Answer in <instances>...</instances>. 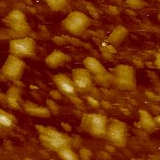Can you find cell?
Wrapping results in <instances>:
<instances>
[{
	"label": "cell",
	"mask_w": 160,
	"mask_h": 160,
	"mask_svg": "<svg viewBox=\"0 0 160 160\" xmlns=\"http://www.w3.org/2000/svg\"><path fill=\"white\" fill-rule=\"evenodd\" d=\"M39 142L44 148L59 152L63 148L73 147V139L66 133L60 132L52 127H37Z\"/></svg>",
	"instance_id": "cell-1"
},
{
	"label": "cell",
	"mask_w": 160,
	"mask_h": 160,
	"mask_svg": "<svg viewBox=\"0 0 160 160\" xmlns=\"http://www.w3.org/2000/svg\"><path fill=\"white\" fill-rule=\"evenodd\" d=\"M110 121L102 113H84L81 120V128L87 134L99 139H106Z\"/></svg>",
	"instance_id": "cell-2"
},
{
	"label": "cell",
	"mask_w": 160,
	"mask_h": 160,
	"mask_svg": "<svg viewBox=\"0 0 160 160\" xmlns=\"http://www.w3.org/2000/svg\"><path fill=\"white\" fill-rule=\"evenodd\" d=\"M111 85L120 90L131 91L136 87V71L129 65L121 64L110 70Z\"/></svg>",
	"instance_id": "cell-3"
},
{
	"label": "cell",
	"mask_w": 160,
	"mask_h": 160,
	"mask_svg": "<svg viewBox=\"0 0 160 160\" xmlns=\"http://www.w3.org/2000/svg\"><path fill=\"white\" fill-rule=\"evenodd\" d=\"M92 25V20L85 13L78 10L71 11L62 21V27L73 36H81Z\"/></svg>",
	"instance_id": "cell-4"
},
{
	"label": "cell",
	"mask_w": 160,
	"mask_h": 160,
	"mask_svg": "<svg viewBox=\"0 0 160 160\" xmlns=\"http://www.w3.org/2000/svg\"><path fill=\"white\" fill-rule=\"evenodd\" d=\"M26 65L22 58L8 55L1 68V79L7 82H19L22 77Z\"/></svg>",
	"instance_id": "cell-5"
},
{
	"label": "cell",
	"mask_w": 160,
	"mask_h": 160,
	"mask_svg": "<svg viewBox=\"0 0 160 160\" xmlns=\"http://www.w3.org/2000/svg\"><path fill=\"white\" fill-rule=\"evenodd\" d=\"M3 22L17 37H25L31 31V27L27 22L26 16L19 9L11 10L4 19Z\"/></svg>",
	"instance_id": "cell-6"
},
{
	"label": "cell",
	"mask_w": 160,
	"mask_h": 160,
	"mask_svg": "<svg viewBox=\"0 0 160 160\" xmlns=\"http://www.w3.org/2000/svg\"><path fill=\"white\" fill-rule=\"evenodd\" d=\"M37 50L36 41L28 37L13 38L9 41V52L20 58H27L35 55Z\"/></svg>",
	"instance_id": "cell-7"
},
{
	"label": "cell",
	"mask_w": 160,
	"mask_h": 160,
	"mask_svg": "<svg viewBox=\"0 0 160 160\" xmlns=\"http://www.w3.org/2000/svg\"><path fill=\"white\" fill-rule=\"evenodd\" d=\"M83 67L87 68L92 74L95 82L102 86L111 85V73L110 71L95 57L88 56L84 58Z\"/></svg>",
	"instance_id": "cell-8"
},
{
	"label": "cell",
	"mask_w": 160,
	"mask_h": 160,
	"mask_svg": "<svg viewBox=\"0 0 160 160\" xmlns=\"http://www.w3.org/2000/svg\"><path fill=\"white\" fill-rule=\"evenodd\" d=\"M128 125L119 120H112L108 127L106 139L114 146L123 148L128 142Z\"/></svg>",
	"instance_id": "cell-9"
},
{
	"label": "cell",
	"mask_w": 160,
	"mask_h": 160,
	"mask_svg": "<svg viewBox=\"0 0 160 160\" xmlns=\"http://www.w3.org/2000/svg\"><path fill=\"white\" fill-rule=\"evenodd\" d=\"M71 77L77 86L79 93L81 94H90L94 90V78L90 71L83 68H74L71 72Z\"/></svg>",
	"instance_id": "cell-10"
},
{
	"label": "cell",
	"mask_w": 160,
	"mask_h": 160,
	"mask_svg": "<svg viewBox=\"0 0 160 160\" xmlns=\"http://www.w3.org/2000/svg\"><path fill=\"white\" fill-rule=\"evenodd\" d=\"M52 82L57 90H59L63 96L69 98L71 101L79 98V91L72 77H69L65 73H58L52 77Z\"/></svg>",
	"instance_id": "cell-11"
},
{
	"label": "cell",
	"mask_w": 160,
	"mask_h": 160,
	"mask_svg": "<svg viewBox=\"0 0 160 160\" xmlns=\"http://www.w3.org/2000/svg\"><path fill=\"white\" fill-rule=\"evenodd\" d=\"M22 109L23 111L30 116L38 117V118H49L52 115L51 111L44 106H40L38 104L25 101L22 103Z\"/></svg>",
	"instance_id": "cell-12"
},
{
	"label": "cell",
	"mask_w": 160,
	"mask_h": 160,
	"mask_svg": "<svg viewBox=\"0 0 160 160\" xmlns=\"http://www.w3.org/2000/svg\"><path fill=\"white\" fill-rule=\"evenodd\" d=\"M69 61H70V57L67 53L59 50L53 51L45 59L46 65L51 68H57L63 67Z\"/></svg>",
	"instance_id": "cell-13"
},
{
	"label": "cell",
	"mask_w": 160,
	"mask_h": 160,
	"mask_svg": "<svg viewBox=\"0 0 160 160\" xmlns=\"http://www.w3.org/2000/svg\"><path fill=\"white\" fill-rule=\"evenodd\" d=\"M128 36V30L125 26L118 25L114 27L112 31L111 32V34L109 35L108 42L112 46L118 47L124 42V40L127 38Z\"/></svg>",
	"instance_id": "cell-14"
},
{
	"label": "cell",
	"mask_w": 160,
	"mask_h": 160,
	"mask_svg": "<svg viewBox=\"0 0 160 160\" xmlns=\"http://www.w3.org/2000/svg\"><path fill=\"white\" fill-rule=\"evenodd\" d=\"M6 103L11 109H19L22 102L21 98V89L17 86H10L5 96Z\"/></svg>",
	"instance_id": "cell-15"
},
{
	"label": "cell",
	"mask_w": 160,
	"mask_h": 160,
	"mask_svg": "<svg viewBox=\"0 0 160 160\" xmlns=\"http://www.w3.org/2000/svg\"><path fill=\"white\" fill-rule=\"evenodd\" d=\"M140 123L141 126L145 131L147 132H154L159 128L158 125L157 124L155 117H152L147 112L140 111Z\"/></svg>",
	"instance_id": "cell-16"
},
{
	"label": "cell",
	"mask_w": 160,
	"mask_h": 160,
	"mask_svg": "<svg viewBox=\"0 0 160 160\" xmlns=\"http://www.w3.org/2000/svg\"><path fill=\"white\" fill-rule=\"evenodd\" d=\"M17 123V118L12 113L5 111L4 109L0 110V126L3 130L8 131L13 129L16 127Z\"/></svg>",
	"instance_id": "cell-17"
},
{
	"label": "cell",
	"mask_w": 160,
	"mask_h": 160,
	"mask_svg": "<svg viewBox=\"0 0 160 160\" xmlns=\"http://www.w3.org/2000/svg\"><path fill=\"white\" fill-rule=\"evenodd\" d=\"M57 156L62 158V159L66 160H79L81 158V157L72 149V147H67V148H63L61 149L59 152L56 153Z\"/></svg>",
	"instance_id": "cell-18"
},
{
	"label": "cell",
	"mask_w": 160,
	"mask_h": 160,
	"mask_svg": "<svg viewBox=\"0 0 160 160\" xmlns=\"http://www.w3.org/2000/svg\"><path fill=\"white\" fill-rule=\"evenodd\" d=\"M49 7L54 11H63L67 8L68 3V0H43Z\"/></svg>",
	"instance_id": "cell-19"
},
{
	"label": "cell",
	"mask_w": 160,
	"mask_h": 160,
	"mask_svg": "<svg viewBox=\"0 0 160 160\" xmlns=\"http://www.w3.org/2000/svg\"><path fill=\"white\" fill-rule=\"evenodd\" d=\"M46 104H47V108L51 111V112H52V114H58V113H59L60 108H59V106L56 104V102L54 101V99L48 98L47 101H46Z\"/></svg>",
	"instance_id": "cell-20"
},
{
	"label": "cell",
	"mask_w": 160,
	"mask_h": 160,
	"mask_svg": "<svg viewBox=\"0 0 160 160\" xmlns=\"http://www.w3.org/2000/svg\"><path fill=\"white\" fill-rule=\"evenodd\" d=\"M80 157L82 159H89L92 158V152L87 149H82L80 152Z\"/></svg>",
	"instance_id": "cell-21"
},
{
	"label": "cell",
	"mask_w": 160,
	"mask_h": 160,
	"mask_svg": "<svg viewBox=\"0 0 160 160\" xmlns=\"http://www.w3.org/2000/svg\"><path fill=\"white\" fill-rule=\"evenodd\" d=\"M50 96L52 98V99H58V98H61V96H62V93L59 91V90H57V91H51L50 92Z\"/></svg>",
	"instance_id": "cell-22"
},
{
	"label": "cell",
	"mask_w": 160,
	"mask_h": 160,
	"mask_svg": "<svg viewBox=\"0 0 160 160\" xmlns=\"http://www.w3.org/2000/svg\"><path fill=\"white\" fill-rule=\"evenodd\" d=\"M155 65H156V67L160 70V52L157 53V55H156V58H155Z\"/></svg>",
	"instance_id": "cell-23"
},
{
	"label": "cell",
	"mask_w": 160,
	"mask_h": 160,
	"mask_svg": "<svg viewBox=\"0 0 160 160\" xmlns=\"http://www.w3.org/2000/svg\"><path fill=\"white\" fill-rule=\"evenodd\" d=\"M155 120H156L157 124L158 125V127L160 128V114H158V116H156V117H155Z\"/></svg>",
	"instance_id": "cell-24"
},
{
	"label": "cell",
	"mask_w": 160,
	"mask_h": 160,
	"mask_svg": "<svg viewBox=\"0 0 160 160\" xmlns=\"http://www.w3.org/2000/svg\"><path fill=\"white\" fill-rule=\"evenodd\" d=\"M158 20L160 21V8H159V11H158Z\"/></svg>",
	"instance_id": "cell-25"
}]
</instances>
